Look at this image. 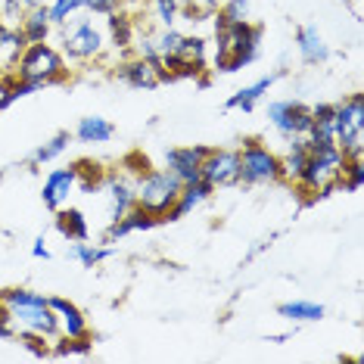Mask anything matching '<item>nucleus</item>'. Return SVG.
<instances>
[{"label":"nucleus","instance_id":"f257e3e1","mask_svg":"<svg viewBox=\"0 0 364 364\" xmlns=\"http://www.w3.org/2000/svg\"><path fill=\"white\" fill-rule=\"evenodd\" d=\"M0 302L10 311V321L16 324V333L19 330H28V333H41L44 339L60 336V324H56V314L47 305L44 293H35V289H22V287H10L0 289Z\"/></svg>","mask_w":364,"mask_h":364},{"label":"nucleus","instance_id":"f03ea898","mask_svg":"<svg viewBox=\"0 0 364 364\" xmlns=\"http://www.w3.org/2000/svg\"><path fill=\"white\" fill-rule=\"evenodd\" d=\"M262 26L237 22V26L215 28V72H240L259 56Z\"/></svg>","mask_w":364,"mask_h":364},{"label":"nucleus","instance_id":"7ed1b4c3","mask_svg":"<svg viewBox=\"0 0 364 364\" xmlns=\"http://www.w3.org/2000/svg\"><path fill=\"white\" fill-rule=\"evenodd\" d=\"M343 162H346V156L339 153L336 144H309V159H305V168H302V178L296 184V190L299 193H311L309 203L324 200L339 184Z\"/></svg>","mask_w":364,"mask_h":364},{"label":"nucleus","instance_id":"20e7f679","mask_svg":"<svg viewBox=\"0 0 364 364\" xmlns=\"http://www.w3.org/2000/svg\"><path fill=\"white\" fill-rule=\"evenodd\" d=\"M13 78H28V81H38L41 87H50L69 78V63H65L63 50H56L53 44L41 41V44H28L22 50Z\"/></svg>","mask_w":364,"mask_h":364},{"label":"nucleus","instance_id":"39448f33","mask_svg":"<svg viewBox=\"0 0 364 364\" xmlns=\"http://www.w3.org/2000/svg\"><path fill=\"white\" fill-rule=\"evenodd\" d=\"M81 13V10H78ZM72 13L69 19L60 26V44H63V56L65 60H75V63H90V60H100L106 50V38L103 31L87 19V16Z\"/></svg>","mask_w":364,"mask_h":364},{"label":"nucleus","instance_id":"423d86ee","mask_svg":"<svg viewBox=\"0 0 364 364\" xmlns=\"http://www.w3.org/2000/svg\"><path fill=\"white\" fill-rule=\"evenodd\" d=\"M181 193V181L171 175L168 168H146L144 175L134 181V200L140 209H146L150 215H156L162 225V215L178 203Z\"/></svg>","mask_w":364,"mask_h":364},{"label":"nucleus","instance_id":"0eeeda50","mask_svg":"<svg viewBox=\"0 0 364 364\" xmlns=\"http://www.w3.org/2000/svg\"><path fill=\"white\" fill-rule=\"evenodd\" d=\"M333 140L346 159H361L364 156V94H352L349 100L336 103Z\"/></svg>","mask_w":364,"mask_h":364},{"label":"nucleus","instance_id":"6e6552de","mask_svg":"<svg viewBox=\"0 0 364 364\" xmlns=\"http://www.w3.org/2000/svg\"><path fill=\"white\" fill-rule=\"evenodd\" d=\"M240 153V184L246 187H264V184H277L280 181V162L277 153H271L262 140H243Z\"/></svg>","mask_w":364,"mask_h":364},{"label":"nucleus","instance_id":"1a4fd4ad","mask_svg":"<svg viewBox=\"0 0 364 364\" xmlns=\"http://www.w3.org/2000/svg\"><path fill=\"white\" fill-rule=\"evenodd\" d=\"M268 119L280 137H302L311 128V106L299 100H277L268 106Z\"/></svg>","mask_w":364,"mask_h":364},{"label":"nucleus","instance_id":"9d476101","mask_svg":"<svg viewBox=\"0 0 364 364\" xmlns=\"http://www.w3.org/2000/svg\"><path fill=\"white\" fill-rule=\"evenodd\" d=\"M200 178L212 190L240 184V153L237 150H212L209 146V153H205V159L200 165Z\"/></svg>","mask_w":364,"mask_h":364},{"label":"nucleus","instance_id":"9b49d317","mask_svg":"<svg viewBox=\"0 0 364 364\" xmlns=\"http://www.w3.org/2000/svg\"><path fill=\"white\" fill-rule=\"evenodd\" d=\"M78 187V168L75 162L65 165V168H53L50 175L44 178V187H41V200L50 212L63 209L65 200H69V193Z\"/></svg>","mask_w":364,"mask_h":364},{"label":"nucleus","instance_id":"f8f14e48","mask_svg":"<svg viewBox=\"0 0 364 364\" xmlns=\"http://www.w3.org/2000/svg\"><path fill=\"white\" fill-rule=\"evenodd\" d=\"M205 153H209V146H171V150H165V165L181 184H190V181L200 178Z\"/></svg>","mask_w":364,"mask_h":364},{"label":"nucleus","instance_id":"ddd939ff","mask_svg":"<svg viewBox=\"0 0 364 364\" xmlns=\"http://www.w3.org/2000/svg\"><path fill=\"white\" fill-rule=\"evenodd\" d=\"M47 305L56 314V324H60V336H90L87 318L75 302L63 299V296H47Z\"/></svg>","mask_w":364,"mask_h":364},{"label":"nucleus","instance_id":"4468645a","mask_svg":"<svg viewBox=\"0 0 364 364\" xmlns=\"http://www.w3.org/2000/svg\"><path fill=\"white\" fill-rule=\"evenodd\" d=\"M159 225V218L156 215H150L146 209H140V205H131V209L122 215V218H115L109 228H106V243H115V240L128 237V234H137V230H150Z\"/></svg>","mask_w":364,"mask_h":364},{"label":"nucleus","instance_id":"2eb2a0df","mask_svg":"<svg viewBox=\"0 0 364 364\" xmlns=\"http://www.w3.org/2000/svg\"><path fill=\"white\" fill-rule=\"evenodd\" d=\"M115 78L125 81V85L134 87V90H153V87H159V75H156V69L146 60H140V56H131V60L115 65Z\"/></svg>","mask_w":364,"mask_h":364},{"label":"nucleus","instance_id":"dca6fc26","mask_svg":"<svg viewBox=\"0 0 364 364\" xmlns=\"http://www.w3.org/2000/svg\"><path fill=\"white\" fill-rule=\"evenodd\" d=\"M289 140V146H287V153L284 156H277V162H280V181L284 184H299V178H302V168H305V159H309V137H287Z\"/></svg>","mask_w":364,"mask_h":364},{"label":"nucleus","instance_id":"f3484780","mask_svg":"<svg viewBox=\"0 0 364 364\" xmlns=\"http://www.w3.org/2000/svg\"><path fill=\"white\" fill-rule=\"evenodd\" d=\"M212 193H215V190H212L209 184H205L203 178L190 181V184H181L178 203H175V205H171L168 212L162 215V221H181V218H184L187 212H193V209H196V205H200V203H205V200H209Z\"/></svg>","mask_w":364,"mask_h":364},{"label":"nucleus","instance_id":"a211bd4d","mask_svg":"<svg viewBox=\"0 0 364 364\" xmlns=\"http://www.w3.org/2000/svg\"><path fill=\"white\" fill-rule=\"evenodd\" d=\"M26 38L16 26H4L0 22V75L13 78L16 75V63H19L22 50H26Z\"/></svg>","mask_w":364,"mask_h":364},{"label":"nucleus","instance_id":"6ab92c4d","mask_svg":"<svg viewBox=\"0 0 364 364\" xmlns=\"http://www.w3.org/2000/svg\"><path fill=\"white\" fill-rule=\"evenodd\" d=\"M296 47H299V56L305 65H321L330 60V47L324 44V38H321V31L314 26H302L296 31Z\"/></svg>","mask_w":364,"mask_h":364},{"label":"nucleus","instance_id":"aec40b11","mask_svg":"<svg viewBox=\"0 0 364 364\" xmlns=\"http://www.w3.org/2000/svg\"><path fill=\"white\" fill-rule=\"evenodd\" d=\"M50 13H47V6H28L26 13H22V22H19V31L22 38H26V44H41V41L50 38Z\"/></svg>","mask_w":364,"mask_h":364},{"label":"nucleus","instance_id":"412c9836","mask_svg":"<svg viewBox=\"0 0 364 364\" xmlns=\"http://www.w3.org/2000/svg\"><path fill=\"white\" fill-rule=\"evenodd\" d=\"M53 225L69 243H75V240H90V225H87L85 212L75 209V205H69V209H56Z\"/></svg>","mask_w":364,"mask_h":364},{"label":"nucleus","instance_id":"4be33fe9","mask_svg":"<svg viewBox=\"0 0 364 364\" xmlns=\"http://www.w3.org/2000/svg\"><path fill=\"white\" fill-rule=\"evenodd\" d=\"M106 26H109V44L115 47V50H122V53H128L131 47H134V16L125 13V10H119V13H112V16H106Z\"/></svg>","mask_w":364,"mask_h":364},{"label":"nucleus","instance_id":"5701e85b","mask_svg":"<svg viewBox=\"0 0 364 364\" xmlns=\"http://www.w3.org/2000/svg\"><path fill=\"white\" fill-rule=\"evenodd\" d=\"M106 196H109V221L122 218L131 205H137L134 184L125 181V178H109V181H106Z\"/></svg>","mask_w":364,"mask_h":364},{"label":"nucleus","instance_id":"b1692460","mask_svg":"<svg viewBox=\"0 0 364 364\" xmlns=\"http://www.w3.org/2000/svg\"><path fill=\"white\" fill-rule=\"evenodd\" d=\"M277 81V75H264L259 81H252V85H246V87H240L234 97H228V109H243V112H252L255 109V103L262 100L264 94L271 90V85Z\"/></svg>","mask_w":364,"mask_h":364},{"label":"nucleus","instance_id":"393cba45","mask_svg":"<svg viewBox=\"0 0 364 364\" xmlns=\"http://www.w3.org/2000/svg\"><path fill=\"white\" fill-rule=\"evenodd\" d=\"M75 137H78V144H109L115 137V128L103 115H85L75 128Z\"/></svg>","mask_w":364,"mask_h":364},{"label":"nucleus","instance_id":"a878e982","mask_svg":"<svg viewBox=\"0 0 364 364\" xmlns=\"http://www.w3.org/2000/svg\"><path fill=\"white\" fill-rule=\"evenodd\" d=\"M277 314L287 321H296V324H309V321H321L324 318V305L318 302H305V299H293V302H284L277 305Z\"/></svg>","mask_w":364,"mask_h":364},{"label":"nucleus","instance_id":"bb28decb","mask_svg":"<svg viewBox=\"0 0 364 364\" xmlns=\"http://www.w3.org/2000/svg\"><path fill=\"white\" fill-rule=\"evenodd\" d=\"M65 255H69L72 262L85 264V268H97V264L112 255V246H94V243H87V240H75Z\"/></svg>","mask_w":364,"mask_h":364},{"label":"nucleus","instance_id":"cd10ccee","mask_svg":"<svg viewBox=\"0 0 364 364\" xmlns=\"http://www.w3.org/2000/svg\"><path fill=\"white\" fill-rule=\"evenodd\" d=\"M69 144H72V134L69 131H56V134L47 140V144H41L35 153H31V159H28V165H47V162H53V159H60V156L69 150Z\"/></svg>","mask_w":364,"mask_h":364},{"label":"nucleus","instance_id":"c85d7f7f","mask_svg":"<svg viewBox=\"0 0 364 364\" xmlns=\"http://www.w3.org/2000/svg\"><path fill=\"white\" fill-rule=\"evenodd\" d=\"M212 19H215V28L237 26V22H250V0H225Z\"/></svg>","mask_w":364,"mask_h":364},{"label":"nucleus","instance_id":"c756f323","mask_svg":"<svg viewBox=\"0 0 364 364\" xmlns=\"http://www.w3.org/2000/svg\"><path fill=\"white\" fill-rule=\"evenodd\" d=\"M90 349H94V336H56L50 355L69 358V355H90Z\"/></svg>","mask_w":364,"mask_h":364},{"label":"nucleus","instance_id":"7c9ffc66","mask_svg":"<svg viewBox=\"0 0 364 364\" xmlns=\"http://www.w3.org/2000/svg\"><path fill=\"white\" fill-rule=\"evenodd\" d=\"M205 38H200V35H184L181 38V47H178V60H184V63H190V65H205Z\"/></svg>","mask_w":364,"mask_h":364},{"label":"nucleus","instance_id":"2f4dec72","mask_svg":"<svg viewBox=\"0 0 364 364\" xmlns=\"http://www.w3.org/2000/svg\"><path fill=\"white\" fill-rule=\"evenodd\" d=\"M336 187L349 190V193L361 190L364 187V159H346L343 171H339V184Z\"/></svg>","mask_w":364,"mask_h":364},{"label":"nucleus","instance_id":"473e14b6","mask_svg":"<svg viewBox=\"0 0 364 364\" xmlns=\"http://www.w3.org/2000/svg\"><path fill=\"white\" fill-rule=\"evenodd\" d=\"M75 168H78V187L81 190H94V187H100L103 181H106L103 165L94 162V159H78Z\"/></svg>","mask_w":364,"mask_h":364},{"label":"nucleus","instance_id":"72a5a7b5","mask_svg":"<svg viewBox=\"0 0 364 364\" xmlns=\"http://www.w3.org/2000/svg\"><path fill=\"white\" fill-rule=\"evenodd\" d=\"M16 339L22 343V349L31 352L35 358H50V339H44L41 333H28V330H19Z\"/></svg>","mask_w":364,"mask_h":364},{"label":"nucleus","instance_id":"f704fd0d","mask_svg":"<svg viewBox=\"0 0 364 364\" xmlns=\"http://www.w3.org/2000/svg\"><path fill=\"white\" fill-rule=\"evenodd\" d=\"M78 10H85V0H50V6H47L53 26H63V22L69 19L72 13H78Z\"/></svg>","mask_w":364,"mask_h":364},{"label":"nucleus","instance_id":"c9c22d12","mask_svg":"<svg viewBox=\"0 0 364 364\" xmlns=\"http://www.w3.org/2000/svg\"><path fill=\"white\" fill-rule=\"evenodd\" d=\"M153 10H156V22L162 28H171L181 16V0H153Z\"/></svg>","mask_w":364,"mask_h":364},{"label":"nucleus","instance_id":"e433bc0d","mask_svg":"<svg viewBox=\"0 0 364 364\" xmlns=\"http://www.w3.org/2000/svg\"><path fill=\"white\" fill-rule=\"evenodd\" d=\"M181 31L171 26V28H162L159 35H156V50H159V56H175L178 47H181Z\"/></svg>","mask_w":364,"mask_h":364},{"label":"nucleus","instance_id":"4c0bfd02","mask_svg":"<svg viewBox=\"0 0 364 364\" xmlns=\"http://www.w3.org/2000/svg\"><path fill=\"white\" fill-rule=\"evenodd\" d=\"M85 10L90 16H112L125 10V0H85Z\"/></svg>","mask_w":364,"mask_h":364},{"label":"nucleus","instance_id":"58836bf2","mask_svg":"<svg viewBox=\"0 0 364 364\" xmlns=\"http://www.w3.org/2000/svg\"><path fill=\"white\" fill-rule=\"evenodd\" d=\"M0 339H16V324L10 321L6 309H0Z\"/></svg>","mask_w":364,"mask_h":364},{"label":"nucleus","instance_id":"ea45409f","mask_svg":"<svg viewBox=\"0 0 364 364\" xmlns=\"http://www.w3.org/2000/svg\"><path fill=\"white\" fill-rule=\"evenodd\" d=\"M13 103H16V100L10 97V78H4V75H0V112H4V109H10Z\"/></svg>","mask_w":364,"mask_h":364},{"label":"nucleus","instance_id":"a19ab883","mask_svg":"<svg viewBox=\"0 0 364 364\" xmlns=\"http://www.w3.org/2000/svg\"><path fill=\"white\" fill-rule=\"evenodd\" d=\"M31 255H35V259H50V250H47V240L44 237L35 240V246H31Z\"/></svg>","mask_w":364,"mask_h":364},{"label":"nucleus","instance_id":"79ce46f5","mask_svg":"<svg viewBox=\"0 0 364 364\" xmlns=\"http://www.w3.org/2000/svg\"><path fill=\"white\" fill-rule=\"evenodd\" d=\"M22 4H26V10H28V6H41L44 0H22Z\"/></svg>","mask_w":364,"mask_h":364},{"label":"nucleus","instance_id":"37998d69","mask_svg":"<svg viewBox=\"0 0 364 364\" xmlns=\"http://www.w3.org/2000/svg\"><path fill=\"white\" fill-rule=\"evenodd\" d=\"M125 4H144V0H125Z\"/></svg>","mask_w":364,"mask_h":364},{"label":"nucleus","instance_id":"c03bdc74","mask_svg":"<svg viewBox=\"0 0 364 364\" xmlns=\"http://www.w3.org/2000/svg\"><path fill=\"white\" fill-rule=\"evenodd\" d=\"M0 181H4V171H0Z\"/></svg>","mask_w":364,"mask_h":364},{"label":"nucleus","instance_id":"a18cd8bd","mask_svg":"<svg viewBox=\"0 0 364 364\" xmlns=\"http://www.w3.org/2000/svg\"><path fill=\"white\" fill-rule=\"evenodd\" d=\"M0 309H4V302H0Z\"/></svg>","mask_w":364,"mask_h":364}]
</instances>
